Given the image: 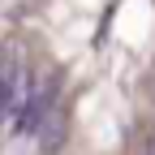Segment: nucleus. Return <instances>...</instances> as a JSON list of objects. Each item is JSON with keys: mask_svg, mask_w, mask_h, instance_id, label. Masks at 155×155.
Instances as JSON below:
<instances>
[{"mask_svg": "<svg viewBox=\"0 0 155 155\" xmlns=\"http://www.w3.org/2000/svg\"><path fill=\"white\" fill-rule=\"evenodd\" d=\"M56 95H61V78H43V82H30L26 86V95H22V104H17V112H13V129L17 134H35V125L43 121V112L56 104Z\"/></svg>", "mask_w": 155, "mask_h": 155, "instance_id": "f257e3e1", "label": "nucleus"}, {"mask_svg": "<svg viewBox=\"0 0 155 155\" xmlns=\"http://www.w3.org/2000/svg\"><path fill=\"white\" fill-rule=\"evenodd\" d=\"M26 86H30V73L17 65V61H5V65H0V121L17 112V104H22Z\"/></svg>", "mask_w": 155, "mask_h": 155, "instance_id": "f03ea898", "label": "nucleus"}, {"mask_svg": "<svg viewBox=\"0 0 155 155\" xmlns=\"http://www.w3.org/2000/svg\"><path fill=\"white\" fill-rule=\"evenodd\" d=\"M35 138H39V151H56L61 147V138H65V108L61 104H52L43 112V121L35 125Z\"/></svg>", "mask_w": 155, "mask_h": 155, "instance_id": "7ed1b4c3", "label": "nucleus"}, {"mask_svg": "<svg viewBox=\"0 0 155 155\" xmlns=\"http://www.w3.org/2000/svg\"><path fill=\"white\" fill-rule=\"evenodd\" d=\"M147 155H155V142H151V151H147Z\"/></svg>", "mask_w": 155, "mask_h": 155, "instance_id": "20e7f679", "label": "nucleus"}]
</instances>
